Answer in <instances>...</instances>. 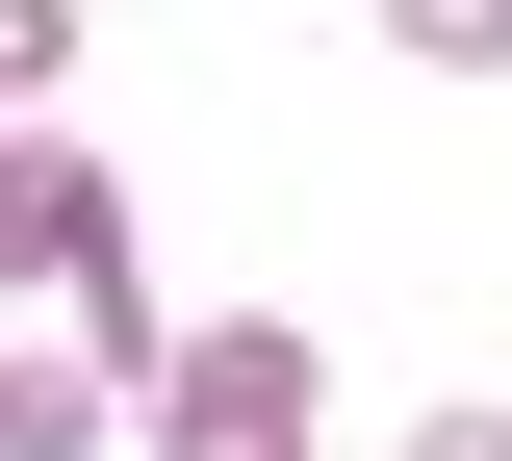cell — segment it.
I'll use <instances>...</instances> for the list:
<instances>
[{"mask_svg":"<svg viewBox=\"0 0 512 461\" xmlns=\"http://www.w3.org/2000/svg\"><path fill=\"white\" fill-rule=\"evenodd\" d=\"M77 436H128V410L77 385V359H0V461H77Z\"/></svg>","mask_w":512,"mask_h":461,"instance_id":"3957f363","label":"cell"},{"mask_svg":"<svg viewBox=\"0 0 512 461\" xmlns=\"http://www.w3.org/2000/svg\"><path fill=\"white\" fill-rule=\"evenodd\" d=\"M410 461H512V410H436V436H410Z\"/></svg>","mask_w":512,"mask_h":461,"instance_id":"8992f818","label":"cell"},{"mask_svg":"<svg viewBox=\"0 0 512 461\" xmlns=\"http://www.w3.org/2000/svg\"><path fill=\"white\" fill-rule=\"evenodd\" d=\"M128 436H154V461H308V436H333V359H308L282 308H205V333H154Z\"/></svg>","mask_w":512,"mask_h":461,"instance_id":"6da1fadb","label":"cell"},{"mask_svg":"<svg viewBox=\"0 0 512 461\" xmlns=\"http://www.w3.org/2000/svg\"><path fill=\"white\" fill-rule=\"evenodd\" d=\"M103 257H128V180H103L77 129H0V282H52V308H77Z\"/></svg>","mask_w":512,"mask_h":461,"instance_id":"7a4b0ae2","label":"cell"},{"mask_svg":"<svg viewBox=\"0 0 512 461\" xmlns=\"http://www.w3.org/2000/svg\"><path fill=\"white\" fill-rule=\"evenodd\" d=\"M52 77H77V0H0V129H52Z\"/></svg>","mask_w":512,"mask_h":461,"instance_id":"5b68a950","label":"cell"},{"mask_svg":"<svg viewBox=\"0 0 512 461\" xmlns=\"http://www.w3.org/2000/svg\"><path fill=\"white\" fill-rule=\"evenodd\" d=\"M384 52L410 77H512V0H384Z\"/></svg>","mask_w":512,"mask_h":461,"instance_id":"277c9868","label":"cell"}]
</instances>
